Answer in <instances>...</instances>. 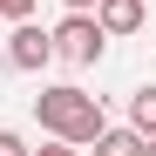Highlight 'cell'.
<instances>
[{"label":"cell","instance_id":"cell-1","mask_svg":"<svg viewBox=\"0 0 156 156\" xmlns=\"http://www.w3.org/2000/svg\"><path fill=\"white\" fill-rule=\"evenodd\" d=\"M34 122L48 129V136H61V143H82V149L102 136V129H109V115H102V95L75 88V82L41 88V95H34Z\"/></svg>","mask_w":156,"mask_h":156},{"label":"cell","instance_id":"cell-2","mask_svg":"<svg viewBox=\"0 0 156 156\" xmlns=\"http://www.w3.org/2000/svg\"><path fill=\"white\" fill-rule=\"evenodd\" d=\"M102 48H109V34H102V20H95V14H68L61 27H55V55L75 61V68H95V61H102Z\"/></svg>","mask_w":156,"mask_h":156},{"label":"cell","instance_id":"cell-3","mask_svg":"<svg viewBox=\"0 0 156 156\" xmlns=\"http://www.w3.org/2000/svg\"><path fill=\"white\" fill-rule=\"evenodd\" d=\"M0 55H7V68H48V61H55V34H48V27H34V14L27 20H14V34H7V48H0Z\"/></svg>","mask_w":156,"mask_h":156},{"label":"cell","instance_id":"cell-4","mask_svg":"<svg viewBox=\"0 0 156 156\" xmlns=\"http://www.w3.org/2000/svg\"><path fill=\"white\" fill-rule=\"evenodd\" d=\"M95 20H102V34L115 41V34H136L149 14H143V0H95Z\"/></svg>","mask_w":156,"mask_h":156},{"label":"cell","instance_id":"cell-5","mask_svg":"<svg viewBox=\"0 0 156 156\" xmlns=\"http://www.w3.org/2000/svg\"><path fill=\"white\" fill-rule=\"evenodd\" d=\"M88 149H95V156H143V149H149V136H143V129H102Z\"/></svg>","mask_w":156,"mask_h":156},{"label":"cell","instance_id":"cell-6","mask_svg":"<svg viewBox=\"0 0 156 156\" xmlns=\"http://www.w3.org/2000/svg\"><path fill=\"white\" fill-rule=\"evenodd\" d=\"M129 129L156 136V82H149V88H136V102H129Z\"/></svg>","mask_w":156,"mask_h":156},{"label":"cell","instance_id":"cell-7","mask_svg":"<svg viewBox=\"0 0 156 156\" xmlns=\"http://www.w3.org/2000/svg\"><path fill=\"white\" fill-rule=\"evenodd\" d=\"M34 7H41V0H0V20H27Z\"/></svg>","mask_w":156,"mask_h":156},{"label":"cell","instance_id":"cell-8","mask_svg":"<svg viewBox=\"0 0 156 156\" xmlns=\"http://www.w3.org/2000/svg\"><path fill=\"white\" fill-rule=\"evenodd\" d=\"M27 156H88V149H82V143H61V136H55L48 149H27Z\"/></svg>","mask_w":156,"mask_h":156},{"label":"cell","instance_id":"cell-9","mask_svg":"<svg viewBox=\"0 0 156 156\" xmlns=\"http://www.w3.org/2000/svg\"><path fill=\"white\" fill-rule=\"evenodd\" d=\"M0 156H27V143H20L14 129H0Z\"/></svg>","mask_w":156,"mask_h":156},{"label":"cell","instance_id":"cell-10","mask_svg":"<svg viewBox=\"0 0 156 156\" xmlns=\"http://www.w3.org/2000/svg\"><path fill=\"white\" fill-rule=\"evenodd\" d=\"M61 7H68V14H95V0H61Z\"/></svg>","mask_w":156,"mask_h":156},{"label":"cell","instance_id":"cell-11","mask_svg":"<svg viewBox=\"0 0 156 156\" xmlns=\"http://www.w3.org/2000/svg\"><path fill=\"white\" fill-rule=\"evenodd\" d=\"M143 156H156V136H149V149H143Z\"/></svg>","mask_w":156,"mask_h":156}]
</instances>
